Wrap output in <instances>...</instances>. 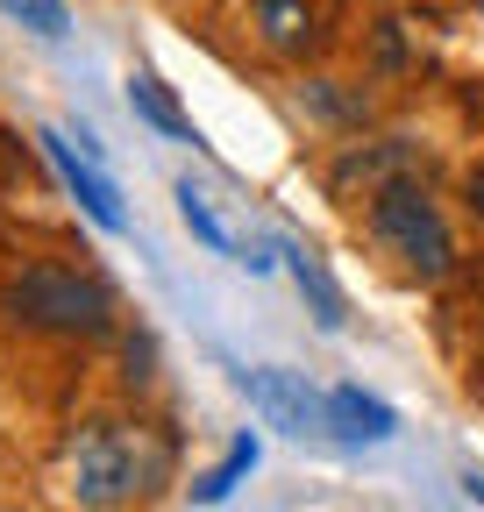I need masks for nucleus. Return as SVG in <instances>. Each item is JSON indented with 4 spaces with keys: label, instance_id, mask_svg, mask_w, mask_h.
Masks as SVG:
<instances>
[{
    "label": "nucleus",
    "instance_id": "1",
    "mask_svg": "<svg viewBox=\"0 0 484 512\" xmlns=\"http://www.w3.org/2000/svg\"><path fill=\"white\" fill-rule=\"evenodd\" d=\"M65 484H72L79 512H121V505L150 498L157 484H171V441L136 420H93V427H79L72 456H65Z\"/></svg>",
    "mask_w": 484,
    "mask_h": 512
},
{
    "label": "nucleus",
    "instance_id": "2",
    "mask_svg": "<svg viewBox=\"0 0 484 512\" xmlns=\"http://www.w3.org/2000/svg\"><path fill=\"white\" fill-rule=\"evenodd\" d=\"M371 235H378L385 256H399V264H406L420 285L449 278V264H456V235H449L442 207L428 200V185L406 178V171L385 178V185L371 192Z\"/></svg>",
    "mask_w": 484,
    "mask_h": 512
},
{
    "label": "nucleus",
    "instance_id": "3",
    "mask_svg": "<svg viewBox=\"0 0 484 512\" xmlns=\"http://www.w3.org/2000/svg\"><path fill=\"white\" fill-rule=\"evenodd\" d=\"M8 306L29 320V328H50V335H100L114 320V292L100 278H79V271H57V264H36L8 285Z\"/></svg>",
    "mask_w": 484,
    "mask_h": 512
},
{
    "label": "nucleus",
    "instance_id": "4",
    "mask_svg": "<svg viewBox=\"0 0 484 512\" xmlns=\"http://www.w3.org/2000/svg\"><path fill=\"white\" fill-rule=\"evenodd\" d=\"M242 399L264 413V427L307 441V434H328V392H314L299 370H242Z\"/></svg>",
    "mask_w": 484,
    "mask_h": 512
},
{
    "label": "nucleus",
    "instance_id": "5",
    "mask_svg": "<svg viewBox=\"0 0 484 512\" xmlns=\"http://www.w3.org/2000/svg\"><path fill=\"white\" fill-rule=\"evenodd\" d=\"M43 150H50V164L57 171H65V185H72V200L93 214V228H107V235H121V228H129V214H121V192H114V178L93 164V150H79L72 136H57V128H43V136H36Z\"/></svg>",
    "mask_w": 484,
    "mask_h": 512
},
{
    "label": "nucleus",
    "instance_id": "6",
    "mask_svg": "<svg viewBox=\"0 0 484 512\" xmlns=\"http://www.w3.org/2000/svg\"><path fill=\"white\" fill-rule=\"evenodd\" d=\"M328 15H335V0H250V22L264 36V50H278V57H307L328 36Z\"/></svg>",
    "mask_w": 484,
    "mask_h": 512
},
{
    "label": "nucleus",
    "instance_id": "7",
    "mask_svg": "<svg viewBox=\"0 0 484 512\" xmlns=\"http://www.w3.org/2000/svg\"><path fill=\"white\" fill-rule=\"evenodd\" d=\"M328 420L349 441H392L399 434V413L385 399H371V392H356V384H335V392H328Z\"/></svg>",
    "mask_w": 484,
    "mask_h": 512
},
{
    "label": "nucleus",
    "instance_id": "8",
    "mask_svg": "<svg viewBox=\"0 0 484 512\" xmlns=\"http://www.w3.org/2000/svg\"><path fill=\"white\" fill-rule=\"evenodd\" d=\"M129 107L157 128V136H171V143H193V121L186 114H178V100L164 93V79H150V72H136L129 79Z\"/></svg>",
    "mask_w": 484,
    "mask_h": 512
},
{
    "label": "nucleus",
    "instance_id": "9",
    "mask_svg": "<svg viewBox=\"0 0 484 512\" xmlns=\"http://www.w3.org/2000/svg\"><path fill=\"white\" fill-rule=\"evenodd\" d=\"M292 256V278H299V299L314 306V320L321 328H342V292L328 285V271H321V256L314 249H285Z\"/></svg>",
    "mask_w": 484,
    "mask_h": 512
},
{
    "label": "nucleus",
    "instance_id": "10",
    "mask_svg": "<svg viewBox=\"0 0 484 512\" xmlns=\"http://www.w3.org/2000/svg\"><path fill=\"white\" fill-rule=\"evenodd\" d=\"M250 470H257V441H250V434H242V441L228 448V456H221V470L193 484V498H200V505H221V498H228V491H235L242 477H250Z\"/></svg>",
    "mask_w": 484,
    "mask_h": 512
},
{
    "label": "nucleus",
    "instance_id": "11",
    "mask_svg": "<svg viewBox=\"0 0 484 512\" xmlns=\"http://www.w3.org/2000/svg\"><path fill=\"white\" fill-rule=\"evenodd\" d=\"M178 221H186V228H193V235H200V242H207L214 256H228V249H235V235H228V228L214 221V207H207V192H200L193 178L178 185Z\"/></svg>",
    "mask_w": 484,
    "mask_h": 512
},
{
    "label": "nucleus",
    "instance_id": "12",
    "mask_svg": "<svg viewBox=\"0 0 484 512\" xmlns=\"http://www.w3.org/2000/svg\"><path fill=\"white\" fill-rule=\"evenodd\" d=\"M22 29H36V36H65L72 29V15H65V0H0Z\"/></svg>",
    "mask_w": 484,
    "mask_h": 512
},
{
    "label": "nucleus",
    "instance_id": "13",
    "mask_svg": "<svg viewBox=\"0 0 484 512\" xmlns=\"http://www.w3.org/2000/svg\"><path fill=\"white\" fill-rule=\"evenodd\" d=\"M470 207H477V214H484V171H477V178H470Z\"/></svg>",
    "mask_w": 484,
    "mask_h": 512
}]
</instances>
